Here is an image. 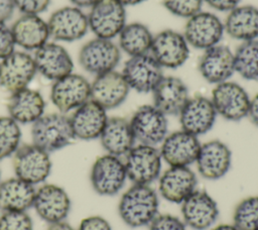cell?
<instances>
[{"mask_svg":"<svg viewBox=\"0 0 258 230\" xmlns=\"http://www.w3.org/2000/svg\"><path fill=\"white\" fill-rule=\"evenodd\" d=\"M158 197L149 185H133L121 197L118 212L123 222L137 228L149 223L158 212Z\"/></svg>","mask_w":258,"mask_h":230,"instance_id":"6da1fadb","label":"cell"},{"mask_svg":"<svg viewBox=\"0 0 258 230\" xmlns=\"http://www.w3.org/2000/svg\"><path fill=\"white\" fill-rule=\"evenodd\" d=\"M31 138L33 144L48 153L68 146L75 138L70 117L60 112L43 114L32 123Z\"/></svg>","mask_w":258,"mask_h":230,"instance_id":"7a4b0ae2","label":"cell"},{"mask_svg":"<svg viewBox=\"0 0 258 230\" xmlns=\"http://www.w3.org/2000/svg\"><path fill=\"white\" fill-rule=\"evenodd\" d=\"M12 164L16 177L33 186L44 182L52 166L49 153L33 143L19 146L13 154Z\"/></svg>","mask_w":258,"mask_h":230,"instance_id":"3957f363","label":"cell"},{"mask_svg":"<svg viewBox=\"0 0 258 230\" xmlns=\"http://www.w3.org/2000/svg\"><path fill=\"white\" fill-rule=\"evenodd\" d=\"M87 16L89 28L100 38L116 37L126 24L125 6L118 0H98Z\"/></svg>","mask_w":258,"mask_h":230,"instance_id":"277c9868","label":"cell"},{"mask_svg":"<svg viewBox=\"0 0 258 230\" xmlns=\"http://www.w3.org/2000/svg\"><path fill=\"white\" fill-rule=\"evenodd\" d=\"M161 155L153 145L138 144L126 154L125 169L127 178L135 185H149L160 174Z\"/></svg>","mask_w":258,"mask_h":230,"instance_id":"5b68a950","label":"cell"},{"mask_svg":"<svg viewBox=\"0 0 258 230\" xmlns=\"http://www.w3.org/2000/svg\"><path fill=\"white\" fill-rule=\"evenodd\" d=\"M120 50L112 39L96 37L82 46L79 63L85 71L98 76L115 70L121 60Z\"/></svg>","mask_w":258,"mask_h":230,"instance_id":"8992f818","label":"cell"},{"mask_svg":"<svg viewBox=\"0 0 258 230\" xmlns=\"http://www.w3.org/2000/svg\"><path fill=\"white\" fill-rule=\"evenodd\" d=\"M127 174L119 156L104 154L92 165L90 181L96 193L101 196H114L124 187Z\"/></svg>","mask_w":258,"mask_h":230,"instance_id":"52a82bcc","label":"cell"},{"mask_svg":"<svg viewBox=\"0 0 258 230\" xmlns=\"http://www.w3.org/2000/svg\"><path fill=\"white\" fill-rule=\"evenodd\" d=\"M211 101L217 114L229 121H239L248 115L250 98L239 84L226 81L217 84L212 91Z\"/></svg>","mask_w":258,"mask_h":230,"instance_id":"ba28073f","label":"cell"},{"mask_svg":"<svg viewBox=\"0 0 258 230\" xmlns=\"http://www.w3.org/2000/svg\"><path fill=\"white\" fill-rule=\"evenodd\" d=\"M224 32V22L216 14L200 11L187 18L182 34L188 45L205 50L219 44Z\"/></svg>","mask_w":258,"mask_h":230,"instance_id":"9c48e42d","label":"cell"},{"mask_svg":"<svg viewBox=\"0 0 258 230\" xmlns=\"http://www.w3.org/2000/svg\"><path fill=\"white\" fill-rule=\"evenodd\" d=\"M135 140L141 144L161 143L167 135V119L154 105H142L129 120Z\"/></svg>","mask_w":258,"mask_h":230,"instance_id":"30bf717a","label":"cell"},{"mask_svg":"<svg viewBox=\"0 0 258 230\" xmlns=\"http://www.w3.org/2000/svg\"><path fill=\"white\" fill-rule=\"evenodd\" d=\"M91 84L78 74H70L53 82L50 100L56 109L66 114L90 100Z\"/></svg>","mask_w":258,"mask_h":230,"instance_id":"8fae6325","label":"cell"},{"mask_svg":"<svg viewBox=\"0 0 258 230\" xmlns=\"http://www.w3.org/2000/svg\"><path fill=\"white\" fill-rule=\"evenodd\" d=\"M150 54L162 68L176 69L187 61L189 45L182 33L164 29L153 35Z\"/></svg>","mask_w":258,"mask_h":230,"instance_id":"7c38bea8","label":"cell"},{"mask_svg":"<svg viewBox=\"0 0 258 230\" xmlns=\"http://www.w3.org/2000/svg\"><path fill=\"white\" fill-rule=\"evenodd\" d=\"M130 89L139 93H149L154 90L163 78L162 67L149 54L130 56L122 70Z\"/></svg>","mask_w":258,"mask_h":230,"instance_id":"4fadbf2b","label":"cell"},{"mask_svg":"<svg viewBox=\"0 0 258 230\" xmlns=\"http://www.w3.org/2000/svg\"><path fill=\"white\" fill-rule=\"evenodd\" d=\"M37 73L33 56L23 51H13L0 61V86L15 93L28 87Z\"/></svg>","mask_w":258,"mask_h":230,"instance_id":"5bb4252c","label":"cell"},{"mask_svg":"<svg viewBox=\"0 0 258 230\" xmlns=\"http://www.w3.org/2000/svg\"><path fill=\"white\" fill-rule=\"evenodd\" d=\"M49 36L59 41H75L89 29L88 16L79 8L66 6L54 11L47 21Z\"/></svg>","mask_w":258,"mask_h":230,"instance_id":"9a60e30c","label":"cell"},{"mask_svg":"<svg viewBox=\"0 0 258 230\" xmlns=\"http://www.w3.org/2000/svg\"><path fill=\"white\" fill-rule=\"evenodd\" d=\"M200 148L198 136L181 129L165 136L159 152L169 166H188L197 160Z\"/></svg>","mask_w":258,"mask_h":230,"instance_id":"2e32d148","label":"cell"},{"mask_svg":"<svg viewBox=\"0 0 258 230\" xmlns=\"http://www.w3.org/2000/svg\"><path fill=\"white\" fill-rule=\"evenodd\" d=\"M37 215L49 224L63 221L71 210V199L61 187L45 184L36 192L33 206Z\"/></svg>","mask_w":258,"mask_h":230,"instance_id":"e0dca14e","label":"cell"},{"mask_svg":"<svg viewBox=\"0 0 258 230\" xmlns=\"http://www.w3.org/2000/svg\"><path fill=\"white\" fill-rule=\"evenodd\" d=\"M129 91L130 87L122 73L113 70L96 76L91 84L90 99L106 110L114 109L126 100Z\"/></svg>","mask_w":258,"mask_h":230,"instance_id":"ac0fdd59","label":"cell"},{"mask_svg":"<svg viewBox=\"0 0 258 230\" xmlns=\"http://www.w3.org/2000/svg\"><path fill=\"white\" fill-rule=\"evenodd\" d=\"M178 115L181 129L199 136L212 129L218 114L211 99L195 96L188 98Z\"/></svg>","mask_w":258,"mask_h":230,"instance_id":"d6986e66","label":"cell"},{"mask_svg":"<svg viewBox=\"0 0 258 230\" xmlns=\"http://www.w3.org/2000/svg\"><path fill=\"white\" fill-rule=\"evenodd\" d=\"M199 72L211 84L228 81L235 72L234 52L226 45L217 44L204 50L199 61Z\"/></svg>","mask_w":258,"mask_h":230,"instance_id":"ffe728a7","label":"cell"},{"mask_svg":"<svg viewBox=\"0 0 258 230\" xmlns=\"http://www.w3.org/2000/svg\"><path fill=\"white\" fill-rule=\"evenodd\" d=\"M184 224L196 230L210 228L219 216L216 201L205 191H195L181 203Z\"/></svg>","mask_w":258,"mask_h":230,"instance_id":"44dd1931","label":"cell"},{"mask_svg":"<svg viewBox=\"0 0 258 230\" xmlns=\"http://www.w3.org/2000/svg\"><path fill=\"white\" fill-rule=\"evenodd\" d=\"M107 120L106 109L91 99L75 109L70 117L75 138L83 140L99 138Z\"/></svg>","mask_w":258,"mask_h":230,"instance_id":"7402d4cb","label":"cell"},{"mask_svg":"<svg viewBox=\"0 0 258 230\" xmlns=\"http://www.w3.org/2000/svg\"><path fill=\"white\" fill-rule=\"evenodd\" d=\"M33 60L37 72L53 82L73 73L74 63L68 50L54 42H46L35 50Z\"/></svg>","mask_w":258,"mask_h":230,"instance_id":"603a6c76","label":"cell"},{"mask_svg":"<svg viewBox=\"0 0 258 230\" xmlns=\"http://www.w3.org/2000/svg\"><path fill=\"white\" fill-rule=\"evenodd\" d=\"M231 158L232 153L228 145L216 139L201 144L196 162L203 178L219 180L230 169Z\"/></svg>","mask_w":258,"mask_h":230,"instance_id":"cb8c5ba5","label":"cell"},{"mask_svg":"<svg viewBox=\"0 0 258 230\" xmlns=\"http://www.w3.org/2000/svg\"><path fill=\"white\" fill-rule=\"evenodd\" d=\"M197 177L188 166H170L158 182L162 198L172 203H182L197 188Z\"/></svg>","mask_w":258,"mask_h":230,"instance_id":"d4e9b609","label":"cell"},{"mask_svg":"<svg viewBox=\"0 0 258 230\" xmlns=\"http://www.w3.org/2000/svg\"><path fill=\"white\" fill-rule=\"evenodd\" d=\"M152 95L153 105L164 115H178L189 98L186 85L172 76H163Z\"/></svg>","mask_w":258,"mask_h":230,"instance_id":"484cf974","label":"cell"},{"mask_svg":"<svg viewBox=\"0 0 258 230\" xmlns=\"http://www.w3.org/2000/svg\"><path fill=\"white\" fill-rule=\"evenodd\" d=\"M16 45L27 50H36L47 42L49 36L47 22L38 15L23 14L11 26Z\"/></svg>","mask_w":258,"mask_h":230,"instance_id":"4316f807","label":"cell"},{"mask_svg":"<svg viewBox=\"0 0 258 230\" xmlns=\"http://www.w3.org/2000/svg\"><path fill=\"white\" fill-rule=\"evenodd\" d=\"M45 102L38 91L28 87L11 94L7 104L9 117L18 124L34 123L44 114Z\"/></svg>","mask_w":258,"mask_h":230,"instance_id":"83f0119b","label":"cell"},{"mask_svg":"<svg viewBox=\"0 0 258 230\" xmlns=\"http://www.w3.org/2000/svg\"><path fill=\"white\" fill-rule=\"evenodd\" d=\"M99 138L103 148L116 156L126 155L136 141L129 121L123 117L108 118Z\"/></svg>","mask_w":258,"mask_h":230,"instance_id":"f1b7e54d","label":"cell"},{"mask_svg":"<svg viewBox=\"0 0 258 230\" xmlns=\"http://www.w3.org/2000/svg\"><path fill=\"white\" fill-rule=\"evenodd\" d=\"M224 28L228 35L237 40L258 39V7L238 5L229 11L224 22Z\"/></svg>","mask_w":258,"mask_h":230,"instance_id":"f546056e","label":"cell"},{"mask_svg":"<svg viewBox=\"0 0 258 230\" xmlns=\"http://www.w3.org/2000/svg\"><path fill=\"white\" fill-rule=\"evenodd\" d=\"M35 189L19 178L0 183V209L3 211H26L33 206Z\"/></svg>","mask_w":258,"mask_h":230,"instance_id":"4dcf8cb0","label":"cell"},{"mask_svg":"<svg viewBox=\"0 0 258 230\" xmlns=\"http://www.w3.org/2000/svg\"><path fill=\"white\" fill-rule=\"evenodd\" d=\"M119 47L129 56L150 52L153 35L150 29L141 22L125 24L119 33Z\"/></svg>","mask_w":258,"mask_h":230,"instance_id":"1f68e13d","label":"cell"},{"mask_svg":"<svg viewBox=\"0 0 258 230\" xmlns=\"http://www.w3.org/2000/svg\"><path fill=\"white\" fill-rule=\"evenodd\" d=\"M235 72L248 81H258V39L242 41L234 52Z\"/></svg>","mask_w":258,"mask_h":230,"instance_id":"d6a6232c","label":"cell"},{"mask_svg":"<svg viewBox=\"0 0 258 230\" xmlns=\"http://www.w3.org/2000/svg\"><path fill=\"white\" fill-rule=\"evenodd\" d=\"M21 130L9 116L0 117V159L13 155L19 147Z\"/></svg>","mask_w":258,"mask_h":230,"instance_id":"836d02e7","label":"cell"},{"mask_svg":"<svg viewBox=\"0 0 258 230\" xmlns=\"http://www.w3.org/2000/svg\"><path fill=\"white\" fill-rule=\"evenodd\" d=\"M233 222L238 230H258V196L245 198L236 206Z\"/></svg>","mask_w":258,"mask_h":230,"instance_id":"e575fe53","label":"cell"},{"mask_svg":"<svg viewBox=\"0 0 258 230\" xmlns=\"http://www.w3.org/2000/svg\"><path fill=\"white\" fill-rule=\"evenodd\" d=\"M32 229V220L25 211H4L0 216V230Z\"/></svg>","mask_w":258,"mask_h":230,"instance_id":"d590c367","label":"cell"},{"mask_svg":"<svg viewBox=\"0 0 258 230\" xmlns=\"http://www.w3.org/2000/svg\"><path fill=\"white\" fill-rule=\"evenodd\" d=\"M162 3L171 14L189 18L201 11L203 0H162Z\"/></svg>","mask_w":258,"mask_h":230,"instance_id":"8d00e7d4","label":"cell"},{"mask_svg":"<svg viewBox=\"0 0 258 230\" xmlns=\"http://www.w3.org/2000/svg\"><path fill=\"white\" fill-rule=\"evenodd\" d=\"M149 230H186L185 224L177 217L162 214L156 217L149 223Z\"/></svg>","mask_w":258,"mask_h":230,"instance_id":"74e56055","label":"cell"},{"mask_svg":"<svg viewBox=\"0 0 258 230\" xmlns=\"http://www.w3.org/2000/svg\"><path fill=\"white\" fill-rule=\"evenodd\" d=\"M15 45L11 27H8L6 23L0 22V61L11 54Z\"/></svg>","mask_w":258,"mask_h":230,"instance_id":"f35d334b","label":"cell"},{"mask_svg":"<svg viewBox=\"0 0 258 230\" xmlns=\"http://www.w3.org/2000/svg\"><path fill=\"white\" fill-rule=\"evenodd\" d=\"M15 7L23 14L38 15L49 5L50 0H13Z\"/></svg>","mask_w":258,"mask_h":230,"instance_id":"ab89813d","label":"cell"},{"mask_svg":"<svg viewBox=\"0 0 258 230\" xmlns=\"http://www.w3.org/2000/svg\"><path fill=\"white\" fill-rule=\"evenodd\" d=\"M78 230H112V228L105 218L90 216L81 221Z\"/></svg>","mask_w":258,"mask_h":230,"instance_id":"60d3db41","label":"cell"},{"mask_svg":"<svg viewBox=\"0 0 258 230\" xmlns=\"http://www.w3.org/2000/svg\"><path fill=\"white\" fill-rule=\"evenodd\" d=\"M212 8L218 11H231L235 7H237L241 0H203Z\"/></svg>","mask_w":258,"mask_h":230,"instance_id":"b9f144b4","label":"cell"},{"mask_svg":"<svg viewBox=\"0 0 258 230\" xmlns=\"http://www.w3.org/2000/svg\"><path fill=\"white\" fill-rule=\"evenodd\" d=\"M15 8L13 0H0V22L5 23L10 19Z\"/></svg>","mask_w":258,"mask_h":230,"instance_id":"7bdbcfd3","label":"cell"},{"mask_svg":"<svg viewBox=\"0 0 258 230\" xmlns=\"http://www.w3.org/2000/svg\"><path fill=\"white\" fill-rule=\"evenodd\" d=\"M247 116L250 118L251 122L258 127V94L250 99L249 111Z\"/></svg>","mask_w":258,"mask_h":230,"instance_id":"ee69618b","label":"cell"},{"mask_svg":"<svg viewBox=\"0 0 258 230\" xmlns=\"http://www.w3.org/2000/svg\"><path fill=\"white\" fill-rule=\"evenodd\" d=\"M47 230H75V229L71 225H69L68 223L61 221V222H56V223L49 224Z\"/></svg>","mask_w":258,"mask_h":230,"instance_id":"f6af8a7d","label":"cell"},{"mask_svg":"<svg viewBox=\"0 0 258 230\" xmlns=\"http://www.w3.org/2000/svg\"><path fill=\"white\" fill-rule=\"evenodd\" d=\"M70 1L78 7H91L98 0H70Z\"/></svg>","mask_w":258,"mask_h":230,"instance_id":"bcb514c9","label":"cell"},{"mask_svg":"<svg viewBox=\"0 0 258 230\" xmlns=\"http://www.w3.org/2000/svg\"><path fill=\"white\" fill-rule=\"evenodd\" d=\"M212 230H238L234 224H220L213 228Z\"/></svg>","mask_w":258,"mask_h":230,"instance_id":"7dc6e473","label":"cell"},{"mask_svg":"<svg viewBox=\"0 0 258 230\" xmlns=\"http://www.w3.org/2000/svg\"><path fill=\"white\" fill-rule=\"evenodd\" d=\"M118 1L121 4H123L124 6H127V5H137V4L142 3L145 0H118Z\"/></svg>","mask_w":258,"mask_h":230,"instance_id":"c3c4849f","label":"cell"}]
</instances>
